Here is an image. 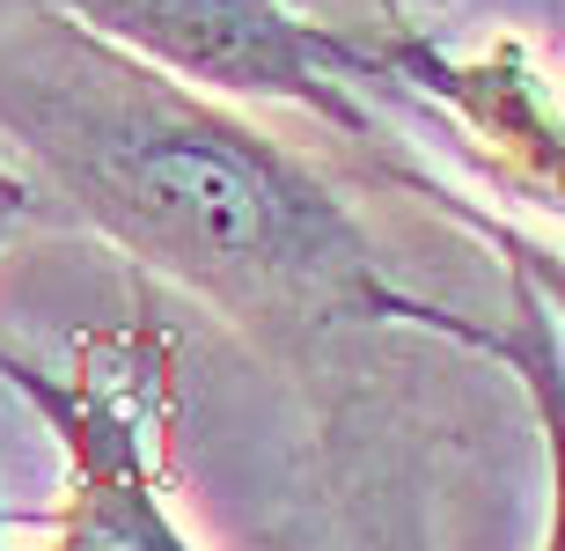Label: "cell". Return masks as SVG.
Here are the masks:
<instances>
[{
  "mask_svg": "<svg viewBox=\"0 0 565 551\" xmlns=\"http://www.w3.org/2000/svg\"><path fill=\"white\" fill-rule=\"evenodd\" d=\"M0 140L74 221L257 346H309L345 324L456 331L382 273L353 206L228 96L30 0L0 15Z\"/></svg>",
  "mask_w": 565,
  "mask_h": 551,
  "instance_id": "cell-1",
  "label": "cell"
},
{
  "mask_svg": "<svg viewBox=\"0 0 565 551\" xmlns=\"http://www.w3.org/2000/svg\"><path fill=\"white\" fill-rule=\"evenodd\" d=\"M82 22L118 52L228 104H294L345 140H382L375 110L353 96L367 52L294 8V0H30Z\"/></svg>",
  "mask_w": 565,
  "mask_h": 551,
  "instance_id": "cell-2",
  "label": "cell"
},
{
  "mask_svg": "<svg viewBox=\"0 0 565 551\" xmlns=\"http://www.w3.org/2000/svg\"><path fill=\"white\" fill-rule=\"evenodd\" d=\"M0 375L38 404L66 456L52 551H199L154 478V368L126 353L118 361L82 353L66 375H52L0 353Z\"/></svg>",
  "mask_w": 565,
  "mask_h": 551,
  "instance_id": "cell-3",
  "label": "cell"
},
{
  "mask_svg": "<svg viewBox=\"0 0 565 551\" xmlns=\"http://www.w3.org/2000/svg\"><path fill=\"white\" fill-rule=\"evenodd\" d=\"M448 339L478 346L500 368H514L529 412H536V434H544V464H551V515H544V544L536 551H565V339H558V324H551V309L514 279V317H507V331L456 317Z\"/></svg>",
  "mask_w": 565,
  "mask_h": 551,
  "instance_id": "cell-4",
  "label": "cell"
},
{
  "mask_svg": "<svg viewBox=\"0 0 565 551\" xmlns=\"http://www.w3.org/2000/svg\"><path fill=\"white\" fill-rule=\"evenodd\" d=\"M462 221L507 257V279H522L529 295L544 301L551 324H558V339H565V251H551V243H536V235H522V229H507L492 213H462Z\"/></svg>",
  "mask_w": 565,
  "mask_h": 551,
  "instance_id": "cell-5",
  "label": "cell"
},
{
  "mask_svg": "<svg viewBox=\"0 0 565 551\" xmlns=\"http://www.w3.org/2000/svg\"><path fill=\"white\" fill-rule=\"evenodd\" d=\"M30 199H38V184H30L15 162H0V243H8V235L30 221Z\"/></svg>",
  "mask_w": 565,
  "mask_h": 551,
  "instance_id": "cell-6",
  "label": "cell"
},
{
  "mask_svg": "<svg viewBox=\"0 0 565 551\" xmlns=\"http://www.w3.org/2000/svg\"><path fill=\"white\" fill-rule=\"evenodd\" d=\"M331 551H426L419 537H404V530H390V522H360L353 537H338Z\"/></svg>",
  "mask_w": 565,
  "mask_h": 551,
  "instance_id": "cell-7",
  "label": "cell"
},
{
  "mask_svg": "<svg viewBox=\"0 0 565 551\" xmlns=\"http://www.w3.org/2000/svg\"><path fill=\"white\" fill-rule=\"evenodd\" d=\"M294 8H316V0H294Z\"/></svg>",
  "mask_w": 565,
  "mask_h": 551,
  "instance_id": "cell-8",
  "label": "cell"
}]
</instances>
